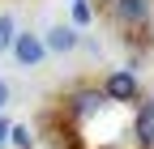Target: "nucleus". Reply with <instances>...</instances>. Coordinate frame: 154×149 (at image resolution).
<instances>
[{"instance_id": "0eeeda50", "label": "nucleus", "mask_w": 154, "mask_h": 149, "mask_svg": "<svg viewBox=\"0 0 154 149\" xmlns=\"http://www.w3.org/2000/svg\"><path fill=\"white\" fill-rule=\"evenodd\" d=\"M90 22H94V9H90V0H73V4H69V26L86 30Z\"/></svg>"}, {"instance_id": "1a4fd4ad", "label": "nucleus", "mask_w": 154, "mask_h": 149, "mask_svg": "<svg viewBox=\"0 0 154 149\" xmlns=\"http://www.w3.org/2000/svg\"><path fill=\"white\" fill-rule=\"evenodd\" d=\"M13 34H17V22H13V13H0V55H5L13 47Z\"/></svg>"}, {"instance_id": "f8f14e48", "label": "nucleus", "mask_w": 154, "mask_h": 149, "mask_svg": "<svg viewBox=\"0 0 154 149\" xmlns=\"http://www.w3.org/2000/svg\"><path fill=\"white\" fill-rule=\"evenodd\" d=\"M146 107H150V111H154V98H150V102H146Z\"/></svg>"}, {"instance_id": "423d86ee", "label": "nucleus", "mask_w": 154, "mask_h": 149, "mask_svg": "<svg viewBox=\"0 0 154 149\" xmlns=\"http://www.w3.org/2000/svg\"><path fill=\"white\" fill-rule=\"evenodd\" d=\"M133 141H137L141 149H154V111L150 107H141L137 119H133Z\"/></svg>"}, {"instance_id": "39448f33", "label": "nucleus", "mask_w": 154, "mask_h": 149, "mask_svg": "<svg viewBox=\"0 0 154 149\" xmlns=\"http://www.w3.org/2000/svg\"><path fill=\"white\" fill-rule=\"evenodd\" d=\"M77 43H82V39H77V26H51L47 30V39H43V47H47V55H69Z\"/></svg>"}, {"instance_id": "9d476101", "label": "nucleus", "mask_w": 154, "mask_h": 149, "mask_svg": "<svg viewBox=\"0 0 154 149\" xmlns=\"http://www.w3.org/2000/svg\"><path fill=\"white\" fill-rule=\"evenodd\" d=\"M9 98H13V89H9V81L0 77V115H5V107H9Z\"/></svg>"}, {"instance_id": "20e7f679", "label": "nucleus", "mask_w": 154, "mask_h": 149, "mask_svg": "<svg viewBox=\"0 0 154 149\" xmlns=\"http://www.w3.org/2000/svg\"><path fill=\"white\" fill-rule=\"evenodd\" d=\"M111 17H116V26H128V30H141L150 22V0H111Z\"/></svg>"}, {"instance_id": "6e6552de", "label": "nucleus", "mask_w": 154, "mask_h": 149, "mask_svg": "<svg viewBox=\"0 0 154 149\" xmlns=\"http://www.w3.org/2000/svg\"><path fill=\"white\" fill-rule=\"evenodd\" d=\"M9 145L13 149H34V132L26 124H9Z\"/></svg>"}, {"instance_id": "f257e3e1", "label": "nucleus", "mask_w": 154, "mask_h": 149, "mask_svg": "<svg viewBox=\"0 0 154 149\" xmlns=\"http://www.w3.org/2000/svg\"><path fill=\"white\" fill-rule=\"evenodd\" d=\"M103 107H107V98H103V89H99V85H73V89H69V98H64V111H69V119H73V124L94 119Z\"/></svg>"}, {"instance_id": "9b49d317", "label": "nucleus", "mask_w": 154, "mask_h": 149, "mask_svg": "<svg viewBox=\"0 0 154 149\" xmlns=\"http://www.w3.org/2000/svg\"><path fill=\"white\" fill-rule=\"evenodd\" d=\"M5 145H9V119L0 115V149H5Z\"/></svg>"}, {"instance_id": "7ed1b4c3", "label": "nucleus", "mask_w": 154, "mask_h": 149, "mask_svg": "<svg viewBox=\"0 0 154 149\" xmlns=\"http://www.w3.org/2000/svg\"><path fill=\"white\" fill-rule=\"evenodd\" d=\"M9 55L22 68H38L47 60V47H43V34H30V30H17L13 34V47H9Z\"/></svg>"}, {"instance_id": "4468645a", "label": "nucleus", "mask_w": 154, "mask_h": 149, "mask_svg": "<svg viewBox=\"0 0 154 149\" xmlns=\"http://www.w3.org/2000/svg\"><path fill=\"white\" fill-rule=\"evenodd\" d=\"M107 4H111V0H107Z\"/></svg>"}, {"instance_id": "f03ea898", "label": "nucleus", "mask_w": 154, "mask_h": 149, "mask_svg": "<svg viewBox=\"0 0 154 149\" xmlns=\"http://www.w3.org/2000/svg\"><path fill=\"white\" fill-rule=\"evenodd\" d=\"M99 89H103V98H107V102H120V107L141 98V81H137V72H133V68H111L107 77H103Z\"/></svg>"}, {"instance_id": "ddd939ff", "label": "nucleus", "mask_w": 154, "mask_h": 149, "mask_svg": "<svg viewBox=\"0 0 154 149\" xmlns=\"http://www.w3.org/2000/svg\"><path fill=\"white\" fill-rule=\"evenodd\" d=\"M107 149H116V145H107Z\"/></svg>"}]
</instances>
